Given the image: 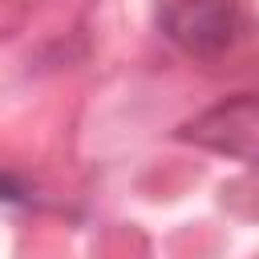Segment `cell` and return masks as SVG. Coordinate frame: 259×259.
Wrapping results in <instances>:
<instances>
[{
  "label": "cell",
  "instance_id": "obj_1",
  "mask_svg": "<svg viewBox=\"0 0 259 259\" xmlns=\"http://www.w3.org/2000/svg\"><path fill=\"white\" fill-rule=\"evenodd\" d=\"M166 36L190 57H223L239 45L247 20L239 0H170L162 12Z\"/></svg>",
  "mask_w": 259,
  "mask_h": 259
},
{
  "label": "cell",
  "instance_id": "obj_2",
  "mask_svg": "<svg viewBox=\"0 0 259 259\" xmlns=\"http://www.w3.org/2000/svg\"><path fill=\"white\" fill-rule=\"evenodd\" d=\"M178 138L259 170V93H235L214 101L210 109L194 113L178 130Z\"/></svg>",
  "mask_w": 259,
  "mask_h": 259
}]
</instances>
